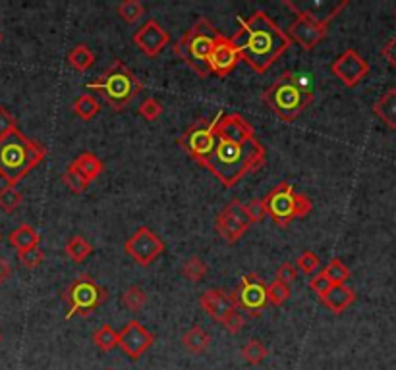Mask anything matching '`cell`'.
Listing matches in <instances>:
<instances>
[{
    "instance_id": "obj_1",
    "label": "cell",
    "mask_w": 396,
    "mask_h": 370,
    "mask_svg": "<svg viewBox=\"0 0 396 370\" xmlns=\"http://www.w3.org/2000/svg\"><path fill=\"white\" fill-rule=\"evenodd\" d=\"M267 149L256 137L251 123L242 114L218 112L215 123V145L202 166L207 168L225 187H234L261 168Z\"/></svg>"
},
{
    "instance_id": "obj_2",
    "label": "cell",
    "mask_w": 396,
    "mask_h": 370,
    "mask_svg": "<svg viewBox=\"0 0 396 370\" xmlns=\"http://www.w3.org/2000/svg\"><path fill=\"white\" fill-rule=\"evenodd\" d=\"M238 23L240 31H236L230 41L238 48L242 60L257 74H265L292 45L286 31L280 29L261 10L248 20L238 18Z\"/></svg>"
},
{
    "instance_id": "obj_3",
    "label": "cell",
    "mask_w": 396,
    "mask_h": 370,
    "mask_svg": "<svg viewBox=\"0 0 396 370\" xmlns=\"http://www.w3.org/2000/svg\"><path fill=\"white\" fill-rule=\"evenodd\" d=\"M45 156L47 149L39 141L29 139L20 130H12L0 137V177L16 187Z\"/></svg>"
},
{
    "instance_id": "obj_4",
    "label": "cell",
    "mask_w": 396,
    "mask_h": 370,
    "mask_svg": "<svg viewBox=\"0 0 396 370\" xmlns=\"http://www.w3.org/2000/svg\"><path fill=\"white\" fill-rule=\"evenodd\" d=\"M263 100L282 122H294L313 100V91L302 76L284 71L282 76L267 87Z\"/></svg>"
},
{
    "instance_id": "obj_5",
    "label": "cell",
    "mask_w": 396,
    "mask_h": 370,
    "mask_svg": "<svg viewBox=\"0 0 396 370\" xmlns=\"http://www.w3.org/2000/svg\"><path fill=\"white\" fill-rule=\"evenodd\" d=\"M87 89L99 92V97L114 112H120L140 95L143 83L124 62L117 58L103 76L97 77L91 83H87Z\"/></svg>"
},
{
    "instance_id": "obj_6",
    "label": "cell",
    "mask_w": 396,
    "mask_h": 370,
    "mask_svg": "<svg viewBox=\"0 0 396 370\" xmlns=\"http://www.w3.org/2000/svg\"><path fill=\"white\" fill-rule=\"evenodd\" d=\"M223 33L205 18H199L197 22L186 31V35L176 41L174 45V53L176 56H180L182 60L186 62L190 68L194 69L195 74L199 77H209V60L211 53H213V46L217 43V39Z\"/></svg>"
},
{
    "instance_id": "obj_7",
    "label": "cell",
    "mask_w": 396,
    "mask_h": 370,
    "mask_svg": "<svg viewBox=\"0 0 396 370\" xmlns=\"http://www.w3.org/2000/svg\"><path fill=\"white\" fill-rule=\"evenodd\" d=\"M292 12H296V20L290 23L286 35L290 37V41H296L298 45L302 46V50L311 53L315 46L326 37V31H329V23L333 20L334 15L341 14V10L348 6V0H342L341 4L336 6L325 15V18H317V15L310 12V10H300L296 6L294 2L286 0L284 2Z\"/></svg>"
},
{
    "instance_id": "obj_8",
    "label": "cell",
    "mask_w": 396,
    "mask_h": 370,
    "mask_svg": "<svg viewBox=\"0 0 396 370\" xmlns=\"http://www.w3.org/2000/svg\"><path fill=\"white\" fill-rule=\"evenodd\" d=\"M267 216L280 228H286L296 218H305L313 210V203L310 197L294 191V187L288 181H280L275 189L263 197Z\"/></svg>"
},
{
    "instance_id": "obj_9",
    "label": "cell",
    "mask_w": 396,
    "mask_h": 370,
    "mask_svg": "<svg viewBox=\"0 0 396 370\" xmlns=\"http://www.w3.org/2000/svg\"><path fill=\"white\" fill-rule=\"evenodd\" d=\"M62 299L68 303V308H70L66 318H72L74 315L89 316L107 301V292L89 274H79L68 285Z\"/></svg>"
},
{
    "instance_id": "obj_10",
    "label": "cell",
    "mask_w": 396,
    "mask_h": 370,
    "mask_svg": "<svg viewBox=\"0 0 396 370\" xmlns=\"http://www.w3.org/2000/svg\"><path fill=\"white\" fill-rule=\"evenodd\" d=\"M217 118H213V120H209V118H197V120L180 135L178 141H176L178 146H182V151H186V154H190V158L197 162V164H203L205 158L209 156L211 151H213Z\"/></svg>"
},
{
    "instance_id": "obj_11",
    "label": "cell",
    "mask_w": 396,
    "mask_h": 370,
    "mask_svg": "<svg viewBox=\"0 0 396 370\" xmlns=\"http://www.w3.org/2000/svg\"><path fill=\"white\" fill-rule=\"evenodd\" d=\"M236 305L244 308V313L249 316H259L263 308L269 305V295H267V284L259 274H246L242 278L238 289L234 292Z\"/></svg>"
},
{
    "instance_id": "obj_12",
    "label": "cell",
    "mask_w": 396,
    "mask_h": 370,
    "mask_svg": "<svg viewBox=\"0 0 396 370\" xmlns=\"http://www.w3.org/2000/svg\"><path fill=\"white\" fill-rule=\"evenodd\" d=\"M124 251L140 266H149L151 262L157 261V256H161L164 251L163 239L157 235L155 231L147 226H140L132 238L124 243Z\"/></svg>"
},
{
    "instance_id": "obj_13",
    "label": "cell",
    "mask_w": 396,
    "mask_h": 370,
    "mask_svg": "<svg viewBox=\"0 0 396 370\" xmlns=\"http://www.w3.org/2000/svg\"><path fill=\"white\" fill-rule=\"evenodd\" d=\"M215 228H217L218 235L228 241V243H236L238 239L249 230V222L246 218V210H244V203L238 199H232L226 205L220 214L215 220Z\"/></svg>"
},
{
    "instance_id": "obj_14",
    "label": "cell",
    "mask_w": 396,
    "mask_h": 370,
    "mask_svg": "<svg viewBox=\"0 0 396 370\" xmlns=\"http://www.w3.org/2000/svg\"><path fill=\"white\" fill-rule=\"evenodd\" d=\"M333 76L341 79L346 87H356L367 74H369V64L365 58L359 56L354 48H346L344 53L331 64Z\"/></svg>"
},
{
    "instance_id": "obj_15",
    "label": "cell",
    "mask_w": 396,
    "mask_h": 370,
    "mask_svg": "<svg viewBox=\"0 0 396 370\" xmlns=\"http://www.w3.org/2000/svg\"><path fill=\"white\" fill-rule=\"evenodd\" d=\"M132 41L141 53L147 54L149 58H155L163 53L164 46L171 43V35L157 20H147L133 33Z\"/></svg>"
},
{
    "instance_id": "obj_16",
    "label": "cell",
    "mask_w": 396,
    "mask_h": 370,
    "mask_svg": "<svg viewBox=\"0 0 396 370\" xmlns=\"http://www.w3.org/2000/svg\"><path fill=\"white\" fill-rule=\"evenodd\" d=\"M118 334H120L118 345H120V349H122L130 359H140L141 355L145 353L149 347L155 343V334H151V331H149L143 324L138 322V320H130V322L122 328V331H118Z\"/></svg>"
},
{
    "instance_id": "obj_17",
    "label": "cell",
    "mask_w": 396,
    "mask_h": 370,
    "mask_svg": "<svg viewBox=\"0 0 396 370\" xmlns=\"http://www.w3.org/2000/svg\"><path fill=\"white\" fill-rule=\"evenodd\" d=\"M242 62L240 53L238 48L234 46V43L230 41V37L220 35L217 39V43L213 46V53H211L207 66H209L211 74H215L218 77H226L228 74H232V69Z\"/></svg>"
},
{
    "instance_id": "obj_18",
    "label": "cell",
    "mask_w": 396,
    "mask_h": 370,
    "mask_svg": "<svg viewBox=\"0 0 396 370\" xmlns=\"http://www.w3.org/2000/svg\"><path fill=\"white\" fill-rule=\"evenodd\" d=\"M199 305H202L203 310H205L213 320H217L218 324L225 322L234 310H238V305H236V299H234V293L225 292V289H220V287L203 292L202 297H199Z\"/></svg>"
},
{
    "instance_id": "obj_19",
    "label": "cell",
    "mask_w": 396,
    "mask_h": 370,
    "mask_svg": "<svg viewBox=\"0 0 396 370\" xmlns=\"http://www.w3.org/2000/svg\"><path fill=\"white\" fill-rule=\"evenodd\" d=\"M319 299H321V303H323L331 313L342 315V313L356 301V292H354L352 287H348L346 284H336L331 285L329 292H326L325 295H321Z\"/></svg>"
},
{
    "instance_id": "obj_20",
    "label": "cell",
    "mask_w": 396,
    "mask_h": 370,
    "mask_svg": "<svg viewBox=\"0 0 396 370\" xmlns=\"http://www.w3.org/2000/svg\"><path fill=\"white\" fill-rule=\"evenodd\" d=\"M373 114L387 123L390 130H396V87H390L381 95L379 100L373 104Z\"/></svg>"
},
{
    "instance_id": "obj_21",
    "label": "cell",
    "mask_w": 396,
    "mask_h": 370,
    "mask_svg": "<svg viewBox=\"0 0 396 370\" xmlns=\"http://www.w3.org/2000/svg\"><path fill=\"white\" fill-rule=\"evenodd\" d=\"M72 166L84 176V179H86L87 184L95 181V179L103 174V170H105L103 160L99 156H95L93 153H81L76 160L72 162Z\"/></svg>"
},
{
    "instance_id": "obj_22",
    "label": "cell",
    "mask_w": 396,
    "mask_h": 370,
    "mask_svg": "<svg viewBox=\"0 0 396 370\" xmlns=\"http://www.w3.org/2000/svg\"><path fill=\"white\" fill-rule=\"evenodd\" d=\"M39 231L35 230L33 226L29 224H22V226H18L16 230L12 231L8 235V241L10 245L16 247L18 253H22V251H27V249H33V247L39 245Z\"/></svg>"
},
{
    "instance_id": "obj_23",
    "label": "cell",
    "mask_w": 396,
    "mask_h": 370,
    "mask_svg": "<svg viewBox=\"0 0 396 370\" xmlns=\"http://www.w3.org/2000/svg\"><path fill=\"white\" fill-rule=\"evenodd\" d=\"M182 343L186 347L190 353L202 355L207 351V347L211 343V336L203 330L202 326H192L190 330L182 336Z\"/></svg>"
},
{
    "instance_id": "obj_24",
    "label": "cell",
    "mask_w": 396,
    "mask_h": 370,
    "mask_svg": "<svg viewBox=\"0 0 396 370\" xmlns=\"http://www.w3.org/2000/svg\"><path fill=\"white\" fill-rule=\"evenodd\" d=\"M72 110H74V114L79 116L81 120H91V118H95V116L101 112V102L95 99L93 95L84 92V95H79L78 99L74 100Z\"/></svg>"
},
{
    "instance_id": "obj_25",
    "label": "cell",
    "mask_w": 396,
    "mask_h": 370,
    "mask_svg": "<svg viewBox=\"0 0 396 370\" xmlns=\"http://www.w3.org/2000/svg\"><path fill=\"white\" fill-rule=\"evenodd\" d=\"M93 62L95 54L87 45L74 46L70 53H68V64H70L76 71H87V69L93 66Z\"/></svg>"
},
{
    "instance_id": "obj_26",
    "label": "cell",
    "mask_w": 396,
    "mask_h": 370,
    "mask_svg": "<svg viewBox=\"0 0 396 370\" xmlns=\"http://www.w3.org/2000/svg\"><path fill=\"white\" fill-rule=\"evenodd\" d=\"M64 251H66V254H68L74 262H84L89 254L93 253V247H91V243H89L86 238L74 235V238H70L66 241Z\"/></svg>"
},
{
    "instance_id": "obj_27",
    "label": "cell",
    "mask_w": 396,
    "mask_h": 370,
    "mask_svg": "<svg viewBox=\"0 0 396 370\" xmlns=\"http://www.w3.org/2000/svg\"><path fill=\"white\" fill-rule=\"evenodd\" d=\"M118 339H120V334L109 324H105L93 331V343L101 351H112L118 345Z\"/></svg>"
},
{
    "instance_id": "obj_28",
    "label": "cell",
    "mask_w": 396,
    "mask_h": 370,
    "mask_svg": "<svg viewBox=\"0 0 396 370\" xmlns=\"http://www.w3.org/2000/svg\"><path fill=\"white\" fill-rule=\"evenodd\" d=\"M321 274H323V276H325L333 285L346 284L350 278V268L341 261V259H333V261L329 262L325 268H323Z\"/></svg>"
},
{
    "instance_id": "obj_29",
    "label": "cell",
    "mask_w": 396,
    "mask_h": 370,
    "mask_svg": "<svg viewBox=\"0 0 396 370\" xmlns=\"http://www.w3.org/2000/svg\"><path fill=\"white\" fill-rule=\"evenodd\" d=\"M242 357L249 362V364H261V362L267 359V355H269V349L259 341V339L251 338L246 343V345L242 347Z\"/></svg>"
},
{
    "instance_id": "obj_30",
    "label": "cell",
    "mask_w": 396,
    "mask_h": 370,
    "mask_svg": "<svg viewBox=\"0 0 396 370\" xmlns=\"http://www.w3.org/2000/svg\"><path fill=\"white\" fill-rule=\"evenodd\" d=\"M122 303H124V307L130 313H138V310L145 307L147 295H145V292L141 289L140 285H130L124 292V295H122Z\"/></svg>"
},
{
    "instance_id": "obj_31",
    "label": "cell",
    "mask_w": 396,
    "mask_h": 370,
    "mask_svg": "<svg viewBox=\"0 0 396 370\" xmlns=\"http://www.w3.org/2000/svg\"><path fill=\"white\" fill-rule=\"evenodd\" d=\"M207 264L199 259V256H190L184 264H182V274L190 280V282H202L203 278L207 276Z\"/></svg>"
},
{
    "instance_id": "obj_32",
    "label": "cell",
    "mask_w": 396,
    "mask_h": 370,
    "mask_svg": "<svg viewBox=\"0 0 396 370\" xmlns=\"http://www.w3.org/2000/svg\"><path fill=\"white\" fill-rule=\"evenodd\" d=\"M22 200H24V195L18 191L16 187L6 185V187L0 189V210H4V212H14V210L20 208Z\"/></svg>"
},
{
    "instance_id": "obj_33",
    "label": "cell",
    "mask_w": 396,
    "mask_h": 370,
    "mask_svg": "<svg viewBox=\"0 0 396 370\" xmlns=\"http://www.w3.org/2000/svg\"><path fill=\"white\" fill-rule=\"evenodd\" d=\"M117 12L126 23H133L136 20H140L141 15L145 14V6L141 4L140 0H124L120 6L117 8Z\"/></svg>"
},
{
    "instance_id": "obj_34",
    "label": "cell",
    "mask_w": 396,
    "mask_h": 370,
    "mask_svg": "<svg viewBox=\"0 0 396 370\" xmlns=\"http://www.w3.org/2000/svg\"><path fill=\"white\" fill-rule=\"evenodd\" d=\"M294 266L298 272H302L305 276H311V274L321 266V261H319V256L313 253V251H303V253L298 256Z\"/></svg>"
},
{
    "instance_id": "obj_35",
    "label": "cell",
    "mask_w": 396,
    "mask_h": 370,
    "mask_svg": "<svg viewBox=\"0 0 396 370\" xmlns=\"http://www.w3.org/2000/svg\"><path fill=\"white\" fill-rule=\"evenodd\" d=\"M267 295H269V303H272L275 307H280L290 297V285L275 280V282L267 285Z\"/></svg>"
},
{
    "instance_id": "obj_36",
    "label": "cell",
    "mask_w": 396,
    "mask_h": 370,
    "mask_svg": "<svg viewBox=\"0 0 396 370\" xmlns=\"http://www.w3.org/2000/svg\"><path fill=\"white\" fill-rule=\"evenodd\" d=\"M138 112H140V116L145 120V122H155V120H159L161 114H163V107H161V102L157 99L147 97V99L140 104Z\"/></svg>"
},
{
    "instance_id": "obj_37",
    "label": "cell",
    "mask_w": 396,
    "mask_h": 370,
    "mask_svg": "<svg viewBox=\"0 0 396 370\" xmlns=\"http://www.w3.org/2000/svg\"><path fill=\"white\" fill-rule=\"evenodd\" d=\"M64 184L68 185V189H70L72 193H84L89 187V184H87L86 179H84V176L79 174L78 170L74 168V166H68L66 168V172H64Z\"/></svg>"
},
{
    "instance_id": "obj_38",
    "label": "cell",
    "mask_w": 396,
    "mask_h": 370,
    "mask_svg": "<svg viewBox=\"0 0 396 370\" xmlns=\"http://www.w3.org/2000/svg\"><path fill=\"white\" fill-rule=\"evenodd\" d=\"M18 259H20V262H22V266H25L27 270H33V268H37L41 262L45 261V251L37 245V247H33V249H27V251L18 253Z\"/></svg>"
},
{
    "instance_id": "obj_39",
    "label": "cell",
    "mask_w": 396,
    "mask_h": 370,
    "mask_svg": "<svg viewBox=\"0 0 396 370\" xmlns=\"http://www.w3.org/2000/svg\"><path fill=\"white\" fill-rule=\"evenodd\" d=\"M244 210H246V218L249 224H259L267 216L263 199H251L248 205H244Z\"/></svg>"
},
{
    "instance_id": "obj_40",
    "label": "cell",
    "mask_w": 396,
    "mask_h": 370,
    "mask_svg": "<svg viewBox=\"0 0 396 370\" xmlns=\"http://www.w3.org/2000/svg\"><path fill=\"white\" fill-rule=\"evenodd\" d=\"M12 130H18L16 116H12L6 107H0V137L6 135Z\"/></svg>"
},
{
    "instance_id": "obj_41",
    "label": "cell",
    "mask_w": 396,
    "mask_h": 370,
    "mask_svg": "<svg viewBox=\"0 0 396 370\" xmlns=\"http://www.w3.org/2000/svg\"><path fill=\"white\" fill-rule=\"evenodd\" d=\"M223 326H225V330L228 331V334H238V331L246 326V318H244V315H242L240 310H234L232 315L228 316L225 322H223Z\"/></svg>"
},
{
    "instance_id": "obj_42",
    "label": "cell",
    "mask_w": 396,
    "mask_h": 370,
    "mask_svg": "<svg viewBox=\"0 0 396 370\" xmlns=\"http://www.w3.org/2000/svg\"><path fill=\"white\" fill-rule=\"evenodd\" d=\"M296 278H298V270H296L294 264H290V262H284V264H280L279 270H277V278L275 280H279L282 284L290 285L294 282Z\"/></svg>"
},
{
    "instance_id": "obj_43",
    "label": "cell",
    "mask_w": 396,
    "mask_h": 370,
    "mask_svg": "<svg viewBox=\"0 0 396 370\" xmlns=\"http://www.w3.org/2000/svg\"><path fill=\"white\" fill-rule=\"evenodd\" d=\"M381 56L387 60L388 66L396 68V37L388 39L387 43L381 46Z\"/></svg>"
},
{
    "instance_id": "obj_44",
    "label": "cell",
    "mask_w": 396,
    "mask_h": 370,
    "mask_svg": "<svg viewBox=\"0 0 396 370\" xmlns=\"http://www.w3.org/2000/svg\"><path fill=\"white\" fill-rule=\"evenodd\" d=\"M331 282L326 280L323 274H317V276H313L310 280V289L313 293H317V297H321V295H325L326 292H329V287H331Z\"/></svg>"
},
{
    "instance_id": "obj_45",
    "label": "cell",
    "mask_w": 396,
    "mask_h": 370,
    "mask_svg": "<svg viewBox=\"0 0 396 370\" xmlns=\"http://www.w3.org/2000/svg\"><path fill=\"white\" fill-rule=\"evenodd\" d=\"M10 276H12V266L4 256H0V284L8 282Z\"/></svg>"
},
{
    "instance_id": "obj_46",
    "label": "cell",
    "mask_w": 396,
    "mask_h": 370,
    "mask_svg": "<svg viewBox=\"0 0 396 370\" xmlns=\"http://www.w3.org/2000/svg\"><path fill=\"white\" fill-rule=\"evenodd\" d=\"M0 343H2V334H0Z\"/></svg>"
},
{
    "instance_id": "obj_47",
    "label": "cell",
    "mask_w": 396,
    "mask_h": 370,
    "mask_svg": "<svg viewBox=\"0 0 396 370\" xmlns=\"http://www.w3.org/2000/svg\"><path fill=\"white\" fill-rule=\"evenodd\" d=\"M0 241H2V233H0Z\"/></svg>"
},
{
    "instance_id": "obj_48",
    "label": "cell",
    "mask_w": 396,
    "mask_h": 370,
    "mask_svg": "<svg viewBox=\"0 0 396 370\" xmlns=\"http://www.w3.org/2000/svg\"><path fill=\"white\" fill-rule=\"evenodd\" d=\"M0 41H2V33H0Z\"/></svg>"
},
{
    "instance_id": "obj_49",
    "label": "cell",
    "mask_w": 396,
    "mask_h": 370,
    "mask_svg": "<svg viewBox=\"0 0 396 370\" xmlns=\"http://www.w3.org/2000/svg\"><path fill=\"white\" fill-rule=\"evenodd\" d=\"M395 18H396V10H395Z\"/></svg>"
},
{
    "instance_id": "obj_50",
    "label": "cell",
    "mask_w": 396,
    "mask_h": 370,
    "mask_svg": "<svg viewBox=\"0 0 396 370\" xmlns=\"http://www.w3.org/2000/svg\"><path fill=\"white\" fill-rule=\"evenodd\" d=\"M107 370H114V369H107Z\"/></svg>"
}]
</instances>
